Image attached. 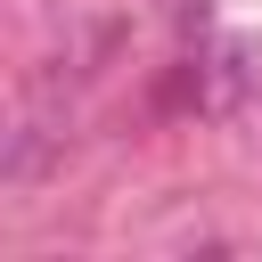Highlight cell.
I'll return each instance as SVG.
<instances>
[{"label": "cell", "mask_w": 262, "mask_h": 262, "mask_svg": "<svg viewBox=\"0 0 262 262\" xmlns=\"http://www.w3.org/2000/svg\"><path fill=\"white\" fill-rule=\"evenodd\" d=\"M254 90H262V49H254L246 33H221V41H205V49L188 57V98H196V115H237Z\"/></svg>", "instance_id": "6da1fadb"}]
</instances>
